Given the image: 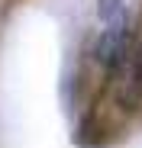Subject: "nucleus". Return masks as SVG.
<instances>
[{"instance_id":"nucleus-1","label":"nucleus","mask_w":142,"mask_h":148,"mask_svg":"<svg viewBox=\"0 0 142 148\" xmlns=\"http://www.w3.org/2000/svg\"><path fill=\"white\" fill-rule=\"evenodd\" d=\"M123 7H126V0H100V3H97V13H100L103 19H113Z\"/></svg>"}]
</instances>
